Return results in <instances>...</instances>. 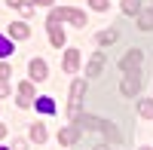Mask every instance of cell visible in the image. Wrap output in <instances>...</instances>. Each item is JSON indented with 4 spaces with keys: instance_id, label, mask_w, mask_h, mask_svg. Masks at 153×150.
<instances>
[{
    "instance_id": "obj_11",
    "label": "cell",
    "mask_w": 153,
    "mask_h": 150,
    "mask_svg": "<svg viewBox=\"0 0 153 150\" xmlns=\"http://www.w3.org/2000/svg\"><path fill=\"white\" fill-rule=\"evenodd\" d=\"M80 68V49H68L65 52V74H76Z\"/></svg>"
},
{
    "instance_id": "obj_14",
    "label": "cell",
    "mask_w": 153,
    "mask_h": 150,
    "mask_svg": "<svg viewBox=\"0 0 153 150\" xmlns=\"http://www.w3.org/2000/svg\"><path fill=\"white\" fill-rule=\"evenodd\" d=\"M138 28L141 31H153V9H144L141 16H138Z\"/></svg>"
},
{
    "instance_id": "obj_6",
    "label": "cell",
    "mask_w": 153,
    "mask_h": 150,
    "mask_svg": "<svg viewBox=\"0 0 153 150\" xmlns=\"http://www.w3.org/2000/svg\"><path fill=\"white\" fill-rule=\"evenodd\" d=\"M80 138H83V129L76 126V123H71L68 129H61V132H58V144H61V147H74Z\"/></svg>"
},
{
    "instance_id": "obj_8",
    "label": "cell",
    "mask_w": 153,
    "mask_h": 150,
    "mask_svg": "<svg viewBox=\"0 0 153 150\" xmlns=\"http://www.w3.org/2000/svg\"><path fill=\"white\" fill-rule=\"evenodd\" d=\"M28 71H31V80H34V83H43V80L49 77V68H46V61H43V58H31Z\"/></svg>"
},
{
    "instance_id": "obj_5",
    "label": "cell",
    "mask_w": 153,
    "mask_h": 150,
    "mask_svg": "<svg viewBox=\"0 0 153 150\" xmlns=\"http://www.w3.org/2000/svg\"><path fill=\"white\" fill-rule=\"evenodd\" d=\"M141 61H144V52H141V49H129V52L123 55V61H120V68H123L126 74H135L138 68H141Z\"/></svg>"
},
{
    "instance_id": "obj_22",
    "label": "cell",
    "mask_w": 153,
    "mask_h": 150,
    "mask_svg": "<svg viewBox=\"0 0 153 150\" xmlns=\"http://www.w3.org/2000/svg\"><path fill=\"white\" fill-rule=\"evenodd\" d=\"M12 150H28V141H22V138H16V141H12Z\"/></svg>"
},
{
    "instance_id": "obj_10",
    "label": "cell",
    "mask_w": 153,
    "mask_h": 150,
    "mask_svg": "<svg viewBox=\"0 0 153 150\" xmlns=\"http://www.w3.org/2000/svg\"><path fill=\"white\" fill-rule=\"evenodd\" d=\"M46 28H49V40H52V46L61 49V46H65V31L58 28V22H46Z\"/></svg>"
},
{
    "instance_id": "obj_7",
    "label": "cell",
    "mask_w": 153,
    "mask_h": 150,
    "mask_svg": "<svg viewBox=\"0 0 153 150\" xmlns=\"http://www.w3.org/2000/svg\"><path fill=\"white\" fill-rule=\"evenodd\" d=\"M104 65H107V55L104 52H95L92 58H89V65H86V77H101Z\"/></svg>"
},
{
    "instance_id": "obj_1",
    "label": "cell",
    "mask_w": 153,
    "mask_h": 150,
    "mask_svg": "<svg viewBox=\"0 0 153 150\" xmlns=\"http://www.w3.org/2000/svg\"><path fill=\"white\" fill-rule=\"evenodd\" d=\"M76 126H80V129H86V132H101V135H104L107 141H113V144H120V141H123V135H120V129L113 126V123L98 120V117H92V114L80 117V120H76Z\"/></svg>"
},
{
    "instance_id": "obj_25",
    "label": "cell",
    "mask_w": 153,
    "mask_h": 150,
    "mask_svg": "<svg viewBox=\"0 0 153 150\" xmlns=\"http://www.w3.org/2000/svg\"><path fill=\"white\" fill-rule=\"evenodd\" d=\"M6 132H9V129H6V126H0V138H6Z\"/></svg>"
},
{
    "instance_id": "obj_21",
    "label": "cell",
    "mask_w": 153,
    "mask_h": 150,
    "mask_svg": "<svg viewBox=\"0 0 153 150\" xmlns=\"http://www.w3.org/2000/svg\"><path fill=\"white\" fill-rule=\"evenodd\" d=\"M9 77H12V71H9V65H0V80H3V83H6Z\"/></svg>"
},
{
    "instance_id": "obj_20",
    "label": "cell",
    "mask_w": 153,
    "mask_h": 150,
    "mask_svg": "<svg viewBox=\"0 0 153 150\" xmlns=\"http://www.w3.org/2000/svg\"><path fill=\"white\" fill-rule=\"evenodd\" d=\"M89 6H92L95 12H104V9H107L110 3H107V0H89Z\"/></svg>"
},
{
    "instance_id": "obj_26",
    "label": "cell",
    "mask_w": 153,
    "mask_h": 150,
    "mask_svg": "<svg viewBox=\"0 0 153 150\" xmlns=\"http://www.w3.org/2000/svg\"><path fill=\"white\" fill-rule=\"evenodd\" d=\"M0 150H9V147H0Z\"/></svg>"
},
{
    "instance_id": "obj_16",
    "label": "cell",
    "mask_w": 153,
    "mask_h": 150,
    "mask_svg": "<svg viewBox=\"0 0 153 150\" xmlns=\"http://www.w3.org/2000/svg\"><path fill=\"white\" fill-rule=\"evenodd\" d=\"M19 95H22V98H28V101H37V98H34V83H31V80H25V83L19 86Z\"/></svg>"
},
{
    "instance_id": "obj_9",
    "label": "cell",
    "mask_w": 153,
    "mask_h": 150,
    "mask_svg": "<svg viewBox=\"0 0 153 150\" xmlns=\"http://www.w3.org/2000/svg\"><path fill=\"white\" fill-rule=\"evenodd\" d=\"M31 37V28L25 22H12L9 25V40H28Z\"/></svg>"
},
{
    "instance_id": "obj_2",
    "label": "cell",
    "mask_w": 153,
    "mask_h": 150,
    "mask_svg": "<svg viewBox=\"0 0 153 150\" xmlns=\"http://www.w3.org/2000/svg\"><path fill=\"white\" fill-rule=\"evenodd\" d=\"M83 95H86V80H74V86H71V104H68V117H71V123L80 120Z\"/></svg>"
},
{
    "instance_id": "obj_24",
    "label": "cell",
    "mask_w": 153,
    "mask_h": 150,
    "mask_svg": "<svg viewBox=\"0 0 153 150\" xmlns=\"http://www.w3.org/2000/svg\"><path fill=\"white\" fill-rule=\"evenodd\" d=\"M34 3H37V6H49V3H52V0H34Z\"/></svg>"
},
{
    "instance_id": "obj_27",
    "label": "cell",
    "mask_w": 153,
    "mask_h": 150,
    "mask_svg": "<svg viewBox=\"0 0 153 150\" xmlns=\"http://www.w3.org/2000/svg\"><path fill=\"white\" fill-rule=\"evenodd\" d=\"M144 150H153V147H144Z\"/></svg>"
},
{
    "instance_id": "obj_12",
    "label": "cell",
    "mask_w": 153,
    "mask_h": 150,
    "mask_svg": "<svg viewBox=\"0 0 153 150\" xmlns=\"http://www.w3.org/2000/svg\"><path fill=\"white\" fill-rule=\"evenodd\" d=\"M123 12L126 16H141L144 6H141V0H123Z\"/></svg>"
},
{
    "instance_id": "obj_13",
    "label": "cell",
    "mask_w": 153,
    "mask_h": 150,
    "mask_svg": "<svg viewBox=\"0 0 153 150\" xmlns=\"http://www.w3.org/2000/svg\"><path fill=\"white\" fill-rule=\"evenodd\" d=\"M37 110H40V114H55V101H52V98H49V95H43V98H37Z\"/></svg>"
},
{
    "instance_id": "obj_17",
    "label": "cell",
    "mask_w": 153,
    "mask_h": 150,
    "mask_svg": "<svg viewBox=\"0 0 153 150\" xmlns=\"http://www.w3.org/2000/svg\"><path fill=\"white\" fill-rule=\"evenodd\" d=\"M138 114H141V117H147V120H153V101H150V98L138 101Z\"/></svg>"
},
{
    "instance_id": "obj_15",
    "label": "cell",
    "mask_w": 153,
    "mask_h": 150,
    "mask_svg": "<svg viewBox=\"0 0 153 150\" xmlns=\"http://www.w3.org/2000/svg\"><path fill=\"white\" fill-rule=\"evenodd\" d=\"M31 141H37V144L46 141V126H43V123H34V126H31Z\"/></svg>"
},
{
    "instance_id": "obj_19",
    "label": "cell",
    "mask_w": 153,
    "mask_h": 150,
    "mask_svg": "<svg viewBox=\"0 0 153 150\" xmlns=\"http://www.w3.org/2000/svg\"><path fill=\"white\" fill-rule=\"evenodd\" d=\"M117 37H120L117 31H101V34H98V43H101V46H110V43H117Z\"/></svg>"
},
{
    "instance_id": "obj_23",
    "label": "cell",
    "mask_w": 153,
    "mask_h": 150,
    "mask_svg": "<svg viewBox=\"0 0 153 150\" xmlns=\"http://www.w3.org/2000/svg\"><path fill=\"white\" fill-rule=\"evenodd\" d=\"M6 3H9L12 9H22V6H25V0H6Z\"/></svg>"
},
{
    "instance_id": "obj_4",
    "label": "cell",
    "mask_w": 153,
    "mask_h": 150,
    "mask_svg": "<svg viewBox=\"0 0 153 150\" xmlns=\"http://www.w3.org/2000/svg\"><path fill=\"white\" fill-rule=\"evenodd\" d=\"M120 92L126 95V98H135L138 92H141V74H126V77L120 80Z\"/></svg>"
},
{
    "instance_id": "obj_18",
    "label": "cell",
    "mask_w": 153,
    "mask_h": 150,
    "mask_svg": "<svg viewBox=\"0 0 153 150\" xmlns=\"http://www.w3.org/2000/svg\"><path fill=\"white\" fill-rule=\"evenodd\" d=\"M12 52H16V49H12V40L0 34V58H6V55H12Z\"/></svg>"
},
{
    "instance_id": "obj_3",
    "label": "cell",
    "mask_w": 153,
    "mask_h": 150,
    "mask_svg": "<svg viewBox=\"0 0 153 150\" xmlns=\"http://www.w3.org/2000/svg\"><path fill=\"white\" fill-rule=\"evenodd\" d=\"M71 22V25H76V28H86V16L80 9H52L49 12V22Z\"/></svg>"
}]
</instances>
